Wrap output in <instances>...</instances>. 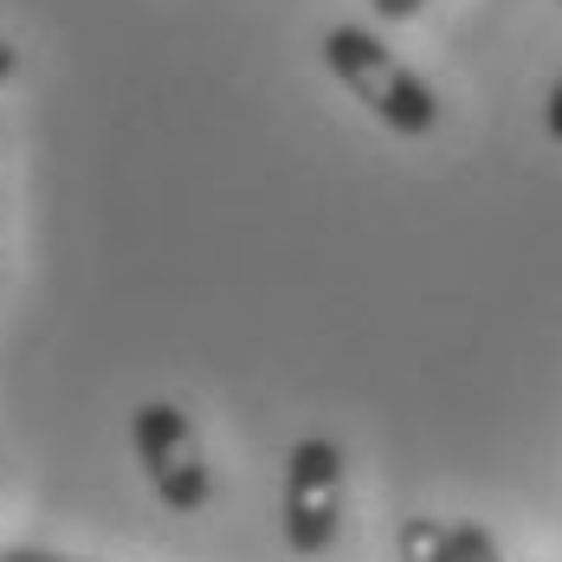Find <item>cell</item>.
I'll return each mask as SVG.
<instances>
[{
  "label": "cell",
  "mask_w": 562,
  "mask_h": 562,
  "mask_svg": "<svg viewBox=\"0 0 562 562\" xmlns=\"http://www.w3.org/2000/svg\"><path fill=\"white\" fill-rule=\"evenodd\" d=\"M342 524V447L337 440H297L284 452V543L297 557H324Z\"/></svg>",
  "instance_id": "3957f363"
},
{
  "label": "cell",
  "mask_w": 562,
  "mask_h": 562,
  "mask_svg": "<svg viewBox=\"0 0 562 562\" xmlns=\"http://www.w3.org/2000/svg\"><path fill=\"white\" fill-rule=\"evenodd\" d=\"M130 440H136V459H143V472H149V485H156V498L181 517H194V510L207 505V452H201V434H194V420L175 407V401H143L136 414H130Z\"/></svg>",
  "instance_id": "7a4b0ae2"
},
{
  "label": "cell",
  "mask_w": 562,
  "mask_h": 562,
  "mask_svg": "<svg viewBox=\"0 0 562 562\" xmlns=\"http://www.w3.org/2000/svg\"><path fill=\"white\" fill-rule=\"evenodd\" d=\"M543 130L562 143V78H557V91H550V104H543Z\"/></svg>",
  "instance_id": "8992f818"
},
{
  "label": "cell",
  "mask_w": 562,
  "mask_h": 562,
  "mask_svg": "<svg viewBox=\"0 0 562 562\" xmlns=\"http://www.w3.org/2000/svg\"><path fill=\"white\" fill-rule=\"evenodd\" d=\"M369 7H375L382 20H414V13H420L427 0H369Z\"/></svg>",
  "instance_id": "5b68a950"
},
{
  "label": "cell",
  "mask_w": 562,
  "mask_h": 562,
  "mask_svg": "<svg viewBox=\"0 0 562 562\" xmlns=\"http://www.w3.org/2000/svg\"><path fill=\"white\" fill-rule=\"evenodd\" d=\"M13 78H20V53L0 40V85H13Z\"/></svg>",
  "instance_id": "52a82bcc"
},
{
  "label": "cell",
  "mask_w": 562,
  "mask_h": 562,
  "mask_svg": "<svg viewBox=\"0 0 562 562\" xmlns=\"http://www.w3.org/2000/svg\"><path fill=\"white\" fill-rule=\"evenodd\" d=\"M324 65L349 85V98L375 116V123H389L394 136H434L440 130L434 85L420 71H407L369 26H330L324 33Z\"/></svg>",
  "instance_id": "6da1fadb"
},
{
  "label": "cell",
  "mask_w": 562,
  "mask_h": 562,
  "mask_svg": "<svg viewBox=\"0 0 562 562\" xmlns=\"http://www.w3.org/2000/svg\"><path fill=\"white\" fill-rule=\"evenodd\" d=\"M394 543H401V562H459L452 557V524H440V517H407Z\"/></svg>",
  "instance_id": "277c9868"
}]
</instances>
